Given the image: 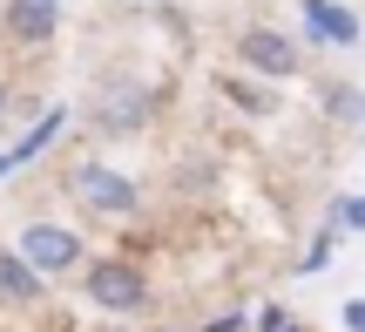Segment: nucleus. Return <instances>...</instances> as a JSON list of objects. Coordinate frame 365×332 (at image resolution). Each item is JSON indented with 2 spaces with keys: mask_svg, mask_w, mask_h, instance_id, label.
Wrapping results in <instances>:
<instances>
[{
  "mask_svg": "<svg viewBox=\"0 0 365 332\" xmlns=\"http://www.w3.org/2000/svg\"><path fill=\"white\" fill-rule=\"evenodd\" d=\"M75 203L95 211V217H135L143 190H135L122 170H108V163H81V170H75Z\"/></svg>",
  "mask_w": 365,
  "mask_h": 332,
  "instance_id": "f257e3e1",
  "label": "nucleus"
},
{
  "mask_svg": "<svg viewBox=\"0 0 365 332\" xmlns=\"http://www.w3.org/2000/svg\"><path fill=\"white\" fill-rule=\"evenodd\" d=\"M88 298L102 312H135L149 298V278H143V265H129V258H102V265H88Z\"/></svg>",
  "mask_w": 365,
  "mask_h": 332,
  "instance_id": "f03ea898",
  "label": "nucleus"
},
{
  "mask_svg": "<svg viewBox=\"0 0 365 332\" xmlns=\"http://www.w3.org/2000/svg\"><path fill=\"white\" fill-rule=\"evenodd\" d=\"M237 61L250 68V75H271V81H284V75H298V41L291 34H277V27H244V41H237Z\"/></svg>",
  "mask_w": 365,
  "mask_h": 332,
  "instance_id": "7ed1b4c3",
  "label": "nucleus"
},
{
  "mask_svg": "<svg viewBox=\"0 0 365 332\" xmlns=\"http://www.w3.org/2000/svg\"><path fill=\"white\" fill-rule=\"evenodd\" d=\"M21 258L41 271V278H61V271L81 265V238H75V231H61V224H27L21 231Z\"/></svg>",
  "mask_w": 365,
  "mask_h": 332,
  "instance_id": "20e7f679",
  "label": "nucleus"
},
{
  "mask_svg": "<svg viewBox=\"0 0 365 332\" xmlns=\"http://www.w3.org/2000/svg\"><path fill=\"white\" fill-rule=\"evenodd\" d=\"M54 27H61V0H7V34L14 41L41 48V41H54Z\"/></svg>",
  "mask_w": 365,
  "mask_h": 332,
  "instance_id": "39448f33",
  "label": "nucleus"
},
{
  "mask_svg": "<svg viewBox=\"0 0 365 332\" xmlns=\"http://www.w3.org/2000/svg\"><path fill=\"white\" fill-rule=\"evenodd\" d=\"M304 27H312V41L359 48V14H352V7H339V0H304Z\"/></svg>",
  "mask_w": 365,
  "mask_h": 332,
  "instance_id": "423d86ee",
  "label": "nucleus"
},
{
  "mask_svg": "<svg viewBox=\"0 0 365 332\" xmlns=\"http://www.w3.org/2000/svg\"><path fill=\"white\" fill-rule=\"evenodd\" d=\"M41 285H48V278H41L21 251H0V306H34Z\"/></svg>",
  "mask_w": 365,
  "mask_h": 332,
  "instance_id": "0eeeda50",
  "label": "nucleus"
},
{
  "mask_svg": "<svg viewBox=\"0 0 365 332\" xmlns=\"http://www.w3.org/2000/svg\"><path fill=\"white\" fill-rule=\"evenodd\" d=\"M95 122H102L108 136H122V129H143V122H149V95H108V102L95 109Z\"/></svg>",
  "mask_w": 365,
  "mask_h": 332,
  "instance_id": "6e6552de",
  "label": "nucleus"
},
{
  "mask_svg": "<svg viewBox=\"0 0 365 332\" xmlns=\"http://www.w3.org/2000/svg\"><path fill=\"white\" fill-rule=\"evenodd\" d=\"M331 251H339V224H325V231H318V238H312V251H304V278H318V271H325L331 265Z\"/></svg>",
  "mask_w": 365,
  "mask_h": 332,
  "instance_id": "1a4fd4ad",
  "label": "nucleus"
},
{
  "mask_svg": "<svg viewBox=\"0 0 365 332\" xmlns=\"http://www.w3.org/2000/svg\"><path fill=\"white\" fill-rule=\"evenodd\" d=\"M325 116L331 122H352L359 116V89H352V81H325Z\"/></svg>",
  "mask_w": 365,
  "mask_h": 332,
  "instance_id": "9d476101",
  "label": "nucleus"
},
{
  "mask_svg": "<svg viewBox=\"0 0 365 332\" xmlns=\"http://www.w3.org/2000/svg\"><path fill=\"white\" fill-rule=\"evenodd\" d=\"M230 95H237L244 116H271V109H277V95H271V89H250V81H230Z\"/></svg>",
  "mask_w": 365,
  "mask_h": 332,
  "instance_id": "9b49d317",
  "label": "nucleus"
},
{
  "mask_svg": "<svg viewBox=\"0 0 365 332\" xmlns=\"http://www.w3.org/2000/svg\"><path fill=\"white\" fill-rule=\"evenodd\" d=\"M339 231H365V197H345L339 203Z\"/></svg>",
  "mask_w": 365,
  "mask_h": 332,
  "instance_id": "f8f14e48",
  "label": "nucleus"
},
{
  "mask_svg": "<svg viewBox=\"0 0 365 332\" xmlns=\"http://www.w3.org/2000/svg\"><path fill=\"white\" fill-rule=\"evenodd\" d=\"M284 326H291L284 306H264V312H257V332H284Z\"/></svg>",
  "mask_w": 365,
  "mask_h": 332,
  "instance_id": "ddd939ff",
  "label": "nucleus"
},
{
  "mask_svg": "<svg viewBox=\"0 0 365 332\" xmlns=\"http://www.w3.org/2000/svg\"><path fill=\"white\" fill-rule=\"evenodd\" d=\"M339 319H345V326H352V332H365V298H352V306H345V312H339Z\"/></svg>",
  "mask_w": 365,
  "mask_h": 332,
  "instance_id": "4468645a",
  "label": "nucleus"
}]
</instances>
